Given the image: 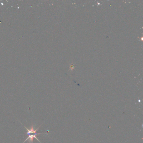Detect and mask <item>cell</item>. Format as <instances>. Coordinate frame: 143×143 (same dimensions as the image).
<instances>
[{
	"label": "cell",
	"instance_id": "1",
	"mask_svg": "<svg viewBox=\"0 0 143 143\" xmlns=\"http://www.w3.org/2000/svg\"><path fill=\"white\" fill-rule=\"evenodd\" d=\"M40 126L37 129H36V130H34L33 125L32 126H31V128H30L29 129H27L26 127L24 126L25 128H26V130H27V132L26 133V134H27V135H28V137L27 138L26 140H25V141H24V142L23 143H24V142H26L27 140H29V143H33V139H34V138H35L36 140L38 141L39 142H40V143H41L40 141L38 139V138H37V136L38 135L41 134H41V133H37V131H38Z\"/></svg>",
	"mask_w": 143,
	"mask_h": 143
}]
</instances>
